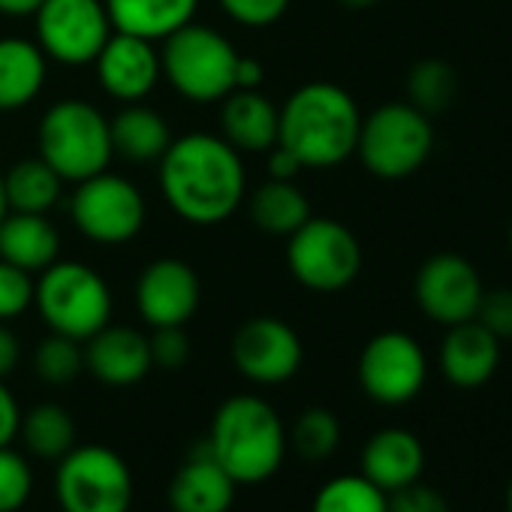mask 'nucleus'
<instances>
[{
    "mask_svg": "<svg viewBox=\"0 0 512 512\" xmlns=\"http://www.w3.org/2000/svg\"><path fill=\"white\" fill-rule=\"evenodd\" d=\"M157 163L166 205L193 226H217L244 202V163L223 136H178Z\"/></svg>",
    "mask_w": 512,
    "mask_h": 512,
    "instance_id": "nucleus-1",
    "label": "nucleus"
},
{
    "mask_svg": "<svg viewBox=\"0 0 512 512\" xmlns=\"http://www.w3.org/2000/svg\"><path fill=\"white\" fill-rule=\"evenodd\" d=\"M362 112L356 100L332 82H308L281 106L278 145L302 169H332L356 154Z\"/></svg>",
    "mask_w": 512,
    "mask_h": 512,
    "instance_id": "nucleus-2",
    "label": "nucleus"
},
{
    "mask_svg": "<svg viewBox=\"0 0 512 512\" xmlns=\"http://www.w3.org/2000/svg\"><path fill=\"white\" fill-rule=\"evenodd\" d=\"M287 428L278 410L260 395H232L214 416L205 437L211 458L235 479V485L269 482L287 458Z\"/></svg>",
    "mask_w": 512,
    "mask_h": 512,
    "instance_id": "nucleus-3",
    "label": "nucleus"
},
{
    "mask_svg": "<svg viewBox=\"0 0 512 512\" xmlns=\"http://www.w3.org/2000/svg\"><path fill=\"white\" fill-rule=\"evenodd\" d=\"M40 157L64 178L85 181L103 172L112 160L109 118L88 100H58L40 121L37 130Z\"/></svg>",
    "mask_w": 512,
    "mask_h": 512,
    "instance_id": "nucleus-4",
    "label": "nucleus"
},
{
    "mask_svg": "<svg viewBox=\"0 0 512 512\" xmlns=\"http://www.w3.org/2000/svg\"><path fill=\"white\" fill-rule=\"evenodd\" d=\"M34 305L43 323L64 338L85 344L112 320V293L109 284L85 263L55 260L40 272Z\"/></svg>",
    "mask_w": 512,
    "mask_h": 512,
    "instance_id": "nucleus-5",
    "label": "nucleus"
},
{
    "mask_svg": "<svg viewBox=\"0 0 512 512\" xmlns=\"http://www.w3.org/2000/svg\"><path fill=\"white\" fill-rule=\"evenodd\" d=\"M235 46L208 25H184L163 40L160 67L169 85L190 103H217L235 91Z\"/></svg>",
    "mask_w": 512,
    "mask_h": 512,
    "instance_id": "nucleus-6",
    "label": "nucleus"
},
{
    "mask_svg": "<svg viewBox=\"0 0 512 512\" xmlns=\"http://www.w3.org/2000/svg\"><path fill=\"white\" fill-rule=\"evenodd\" d=\"M434 151V127L425 112L410 103L377 106L362 118L356 154L374 178L401 181L425 166Z\"/></svg>",
    "mask_w": 512,
    "mask_h": 512,
    "instance_id": "nucleus-7",
    "label": "nucleus"
},
{
    "mask_svg": "<svg viewBox=\"0 0 512 512\" xmlns=\"http://www.w3.org/2000/svg\"><path fill=\"white\" fill-rule=\"evenodd\" d=\"M55 494L61 512H130L133 473L112 446L76 443L58 461Z\"/></svg>",
    "mask_w": 512,
    "mask_h": 512,
    "instance_id": "nucleus-8",
    "label": "nucleus"
},
{
    "mask_svg": "<svg viewBox=\"0 0 512 512\" xmlns=\"http://www.w3.org/2000/svg\"><path fill=\"white\" fill-rule=\"evenodd\" d=\"M290 275L314 293H341L362 272L359 238L332 217H308L293 235H287Z\"/></svg>",
    "mask_w": 512,
    "mask_h": 512,
    "instance_id": "nucleus-9",
    "label": "nucleus"
},
{
    "mask_svg": "<svg viewBox=\"0 0 512 512\" xmlns=\"http://www.w3.org/2000/svg\"><path fill=\"white\" fill-rule=\"evenodd\" d=\"M70 214L85 238L97 244H124L145 226V196L133 181L103 169L76 184Z\"/></svg>",
    "mask_w": 512,
    "mask_h": 512,
    "instance_id": "nucleus-10",
    "label": "nucleus"
},
{
    "mask_svg": "<svg viewBox=\"0 0 512 512\" xmlns=\"http://www.w3.org/2000/svg\"><path fill=\"white\" fill-rule=\"evenodd\" d=\"M34 19L37 46L64 67L94 64L115 31L103 0H43Z\"/></svg>",
    "mask_w": 512,
    "mask_h": 512,
    "instance_id": "nucleus-11",
    "label": "nucleus"
},
{
    "mask_svg": "<svg viewBox=\"0 0 512 512\" xmlns=\"http://www.w3.org/2000/svg\"><path fill=\"white\" fill-rule=\"evenodd\" d=\"M425 377V353L407 332H380L359 356V383L365 395L383 407H401L413 401L422 392Z\"/></svg>",
    "mask_w": 512,
    "mask_h": 512,
    "instance_id": "nucleus-12",
    "label": "nucleus"
},
{
    "mask_svg": "<svg viewBox=\"0 0 512 512\" xmlns=\"http://www.w3.org/2000/svg\"><path fill=\"white\" fill-rule=\"evenodd\" d=\"M232 365L256 386H281L302 368L305 350L296 329L278 317H253L232 335Z\"/></svg>",
    "mask_w": 512,
    "mask_h": 512,
    "instance_id": "nucleus-13",
    "label": "nucleus"
},
{
    "mask_svg": "<svg viewBox=\"0 0 512 512\" xmlns=\"http://www.w3.org/2000/svg\"><path fill=\"white\" fill-rule=\"evenodd\" d=\"M482 293L485 287H482L476 266L458 253H437L431 260H425L413 284L419 311L446 329L473 320L479 311Z\"/></svg>",
    "mask_w": 512,
    "mask_h": 512,
    "instance_id": "nucleus-14",
    "label": "nucleus"
},
{
    "mask_svg": "<svg viewBox=\"0 0 512 512\" xmlns=\"http://www.w3.org/2000/svg\"><path fill=\"white\" fill-rule=\"evenodd\" d=\"M199 299V275L175 256H160L148 263L136 281V311L151 329L187 326L199 311Z\"/></svg>",
    "mask_w": 512,
    "mask_h": 512,
    "instance_id": "nucleus-15",
    "label": "nucleus"
},
{
    "mask_svg": "<svg viewBox=\"0 0 512 512\" xmlns=\"http://www.w3.org/2000/svg\"><path fill=\"white\" fill-rule=\"evenodd\" d=\"M94 67L103 91L121 103H142L163 76L160 52L154 49V43L121 31H112Z\"/></svg>",
    "mask_w": 512,
    "mask_h": 512,
    "instance_id": "nucleus-16",
    "label": "nucleus"
},
{
    "mask_svg": "<svg viewBox=\"0 0 512 512\" xmlns=\"http://www.w3.org/2000/svg\"><path fill=\"white\" fill-rule=\"evenodd\" d=\"M151 368L148 335L139 329L109 323L85 341V371H91V377L106 386H136L148 377Z\"/></svg>",
    "mask_w": 512,
    "mask_h": 512,
    "instance_id": "nucleus-17",
    "label": "nucleus"
},
{
    "mask_svg": "<svg viewBox=\"0 0 512 512\" xmlns=\"http://www.w3.org/2000/svg\"><path fill=\"white\" fill-rule=\"evenodd\" d=\"M235 479L211 458L205 443L190 452L172 473L166 500L172 512H229L235 503Z\"/></svg>",
    "mask_w": 512,
    "mask_h": 512,
    "instance_id": "nucleus-18",
    "label": "nucleus"
},
{
    "mask_svg": "<svg viewBox=\"0 0 512 512\" xmlns=\"http://www.w3.org/2000/svg\"><path fill=\"white\" fill-rule=\"evenodd\" d=\"M500 362V341L479 323L467 320L449 326L440 344V371L458 389H479L488 383Z\"/></svg>",
    "mask_w": 512,
    "mask_h": 512,
    "instance_id": "nucleus-19",
    "label": "nucleus"
},
{
    "mask_svg": "<svg viewBox=\"0 0 512 512\" xmlns=\"http://www.w3.org/2000/svg\"><path fill=\"white\" fill-rule=\"evenodd\" d=\"M278 121L281 109L260 91L235 88L223 97L220 127L223 139L238 154H266L278 145Z\"/></svg>",
    "mask_w": 512,
    "mask_h": 512,
    "instance_id": "nucleus-20",
    "label": "nucleus"
},
{
    "mask_svg": "<svg viewBox=\"0 0 512 512\" xmlns=\"http://www.w3.org/2000/svg\"><path fill=\"white\" fill-rule=\"evenodd\" d=\"M422 467L425 449L419 437L404 428H383L362 449V476L386 494L416 482L422 476Z\"/></svg>",
    "mask_w": 512,
    "mask_h": 512,
    "instance_id": "nucleus-21",
    "label": "nucleus"
},
{
    "mask_svg": "<svg viewBox=\"0 0 512 512\" xmlns=\"http://www.w3.org/2000/svg\"><path fill=\"white\" fill-rule=\"evenodd\" d=\"M61 256V235L46 214L10 211L0 220V260L31 275L46 272Z\"/></svg>",
    "mask_w": 512,
    "mask_h": 512,
    "instance_id": "nucleus-22",
    "label": "nucleus"
},
{
    "mask_svg": "<svg viewBox=\"0 0 512 512\" xmlns=\"http://www.w3.org/2000/svg\"><path fill=\"white\" fill-rule=\"evenodd\" d=\"M49 58L25 37H0V112H19L46 85Z\"/></svg>",
    "mask_w": 512,
    "mask_h": 512,
    "instance_id": "nucleus-23",
    "label": "nucleus"
},
{
    "mask_svg": "<svg viewBox=\"0 0 512 512\" xmlns=\"http://www.w3.org/2000/svg\"><path fill=\"white\" fill-rule=\"evenodd\" d=\"M103 4L115 31L157 43L193 22L199 0H103Z\"/></svg>",
    "mask_w": 512,
    "mask_h": 512,
    "instance_id": "nucleus-24",
    "label": "nucleus"
},
{
    "mask_svg": "<svg viewBox=\"0 0 512 512\" xmlns=\"http://www.w3.org/2000/svg\"><path fill=\"white\" fill-rule=\"evenodd\" d=\"M112 151L130 163H154L172 145V130L166 118L142 103H124V109L109 121Z\"/></svg>",
    "mask_w": 512,
    "mask_h": 512,
    "instance_id": "nucleus-25",
    "label": "nucleus"
},
{
    "mask_svg": "<svg viewBox=\"0 0 512 512\" xmlns=\"http://www.w3.org/2000/svg\"><path fill=\"white\" fill-rule=\"evenodd\" d=\"M247 208H250V220L269 235H293L311 217V202L305 190L296 181H275V178L253 190Z\"/></svg>",
    "mask_w": 512,
    "mask_h": 512,
    "instance_id": "nucleus-26",
    "label": "nucleus"
},
{
    "mask_svg": "<svg viewBox=\"0 0 512 512\" xmlns=\"http://www.w3.org/2000/svg\"><path fill=\"white\" fill-rule=\"evenodd\" d=\"M4 190L10 211L49 214L61 202L64 178L43 157H28L4 172Z\"/></svg>",
    "mask_w": 512,
    "mask_h": 512,
    "instance_id": "nucleus-27",
    "label": "nucleus"
},
{
    "mask_svg": "<svg viewBox=\"0 0 512 512\" xmlns=\"http://www.w3.org/2000/svg\"><path fill=\"white\" fill-rule=\"evenodd\" d=\"M19 437L34 458L61 461L76 446L79 431H76V419L70 416L67 407L46 401V404H37L28 413H22Z\"/></svg>",
    "mask_w": 512,
    "mask_h": 512,
    "instance_id": "nucleus-28",
    "label": "nucleus"
},
{
    "mask_svg": "<svg viewBox=\"0 0 512 512\" xmlns=\"http://www.w3.org/2000/svg\"><path fill=\"white\" fill-rule=\"evenodd\" d=\"M455 97H458V76L446 61L428 58V61H419L410 70V76H407V103L416 106L419 112H425L428 118L446 112L455 103Z\"/></svg>",
    "mask_w": 512,
    "mask_h": 512,
    "instance_id": "nucleus-29",
    "label": "nucleus"
},
{
    "mask_svg": "<svg viewBox=\"0 0 512 512\" xmlns=\"http://www.w3.org/2000/svg\"><path fill=\"white\" fill-rule=\"evenodd\" d=\"M311 512H389L386 491L362 473L329 479L311 503Z\"/></svg>",
    "mask_w": 512,
    "mask_h": 512,
    "instance_id": "nucleus-30",
    "label": "nucleus"
},
{
    "mask_svg": "<svg viewBox=\"0 0 512 512\" xmlns=\"http://www.w3.org/2000/svg\"><path fill=\"white\" fill-rule=\"evenodd\" d=\"M287 437H290V443H293L299 458H305V461H326V458L335 455V449L341 443V422L326 407H308L296 419V425H293V431Z\"/></svg>",
    "mask_w": 512,
    "mask_h": 512,
    "instance_id": "nucleus-31",
    "label": "nucleus"
},
{
    "mask_svg": "<svg viewBox=\"0 0 512 512\" xmlns=\"http://www.w3.org/2000/svg\"><path fill=\"white\" fill-rule=\"evenodd\" d=\"M34 371L49 386H70L85 371V347L52 332L34 350Z\"/></svg>",
    "mask_w": 512,
    "mask_h": 512,
    "instance_id": "nucleus-32",
    "label": "nucleus"
},
{
    "mask_svg": "<svg viewBox=\"0 0 512 512\" xmlns=\"http://www.w3.org/2000/svg\"><path fill=\"white\" fill-rule=\"evenodd\" d=\"M34 494V470L31 461L10 449L0 446V512H19Z\"/></svg>",
    "mask_w": 512,
    "mask_h": 512,
    "instance_id": "nucleus-33",
    "label": "nucleus"
},
{
    "mask_svg": "<svg viewBox=\"0 0 512 512\" xmlns=\"http://www.w3.org/2000/svg\"><path fill=\"white\" fill-rule=\"evenodd\" d=\"M37 281L31 272L0 260V323L22 317L34 305Z\"/></svg>",
    "mask_w": 512,
    "mask_h": 512,
    "instance_id": "nucleus-34",
    "label": "nucleus"
},
{
    "mask_svg": "<svg viewBox=\"0 0 512 512\" xmlns=\"http://www.w3.org/2000/svg\"><path fill=\"white\" fill-rule=\"evenodd\" d=\"M148 347H151V365L163 371H178L190 359V338L184 326L154 329V335L148 338Z\"/></svg>",
    "mask_w": 512,
    "mask_h": 512,
    "instance_id": "nucleus-35",
    "label": "nucleus"
},
{
    "mask_svg": "<svg viewBox=\"0 0 512 512\" xmlns=\"http://www.w3.org/2000/svg\"><path fill=\"white\" fill-rule=\"evenodd\" d=\"M223 13L244 28H269L290 10V0H220Z\"/></svg>",
    "mask_w": 512,
    "mask_h": 512,
    "instance_id": "nucleus-36",
    "label": "nucleus"
},
{
    "mask_svg": "<svg viewBox=\"0 0 512 512\" xmlns=\"http://www.w3.org/2000/svg\"><path fill=\"white\" fill-rule=\"evenodd\" d=\"M386 503L389 512H449V500L443 497V491L422 485L419 479L398 491H389Z\"/></svg>",
    "mask_w": 512,
    "mask_h": 512,
    "instance_id": "nucleus-37",
    "label": "nucleus"
},
{
    "mask_svg": "<svg viewBox=\"0 0 512 512\" xmlns=\"http://www.w3.org/2000/svg\"><path fill=\"white\" fill-rule=\"evenodd\" d=\"M497 341L512 338V290H485L476 317Z\"/></svg>",
    "mask_w": 512,
    "mask_h": 512,
    "instance_id": "nucleus-38",
    "label": "nucleus"
},
{
    "mask_svg": "<svg viewBox=\"0 0 512 512\" xmlns=\"http://www.w3.org/2000/svg\"><path fill=\"white\" fill-rule=\"evenodd\" d=\"M19 425H22V407L16 395L7 389V383L0 380V446H10L19 437Z\"/></svg>",
    "mask_w": 512,
    "mask_h": 512,
    "instance_id": "nucleus-39",
    "label": "nucleus"
},
{
    "mask_svg": "<svg viewBox=\"0 0 512 512\" xmlns=\"http://www.w3.org/2000/svg\"><path fill=\"white\" fill-rule=\"evenodd\" d=\"M22 362V344H19V335L7 326L0 323V380H7Z\"/></svg>",
    "mask_w": 512,
    "mask_h": 512,
    "instance_id": "nucleus-40",
    "label": "nucleus"
},
{
    "mask_svg": "<svg viewBox=\"0 0 512 512\" xmlns=\"http://www.w3.org/2000/svg\"><path fill=\"white\" fill-rule=\"evenodd\" d=\"M266 154H269V175H272L275 181H296V175L302 172V163H299L287 148L275 145V148L266 151Z\"/></svg>",
    "mask_w": 512,
    "mask_h": 512,
    "instance_id": "nucleus-41",
    "label": "nucleus"
},
{
    "mask_svg": "<svg viewBox=\"0 0 512 512\" xmlns=\"http://www.w3.org/2000/svg\"><path fill=\"white\" fill-rule=\"evenodd\" d=\"M263 64L253 61V58H238V67H235V88H244V91H253L263 85Z\"/></svg>",
    "mask_w": 512,
    "mask_h": 512,
    "instance_id": "nucleus-42",
    "label": "nucleus"
},
{
    "mask_svg": "<svg viewBox=\"0 0 512 512\" xmlns=\"http://www.w3.org/2000/svg\"><path fill=\"white\" fill-rule=\"evenodd\" d=\"M43 0H0V16H13V19H25L34 16L40 10Z\"/></svg>",
    "mask_w": 512,
    "mask_h": 512,
    "instance_id": "nucleus-43",
    "label": "nucleus"
},
{
    "mask_svg": "<svg viewBox=\"0 0 512 512\" xmlns=\"http://www.w3.org/2000/svg\"><path fill=\"white\" fill-rule=\"evenodd\" d=\"M10 214V202H7V190H4V172H0V220Z\"/></svg>",
    "mask_w": 512,
    "mask_h": 512,
    "instance_id": "nucleus-44",
    "label": "nucleus"
},
{
    "mask_svg": "<svg viewBox=\"0 0 512 512\" xmlns=\"http://www.w3.org/2000/svg\"><path fill=\"white\" fill-rule=\"evenodd\" d=\"M344 7H350V10H368V7H374L377 0H341Z\"/></svg>",
    "mask_w": 512,
    "mask_h": 512,
    "instance_id": "nucleus-45",
    "label": "nucleus"
},
{
    "mask_svg": "<svg viewBox=\"0 0 512 512\" xmlns=\"http://www.w3.org/2000/svg\"><path fill=\"white\" fill-rule=\"evenodd\" d=\"M506 512H512V482H509V488H506Z\"/></svg>",
    "mask_w": 512,
    "mask_h": 512,
    "instance_id": "nucleus-46",
    "label": "nucleus"
},
{
    "mask_svg": "<svg viewBox=\"0 0 512 512\" xmlns=\"http://www.w3.org/2000/svg\"><path fill=\"white\" fill-rule=\"evenodd\" d=\"M509 247H512V223H509Z\"/></svg>",
    "mask_w": 512,
    "mask_h": 512,
    "instance_id": "nucleus-47",
    "label": "nucleus"
}]
</instances>
